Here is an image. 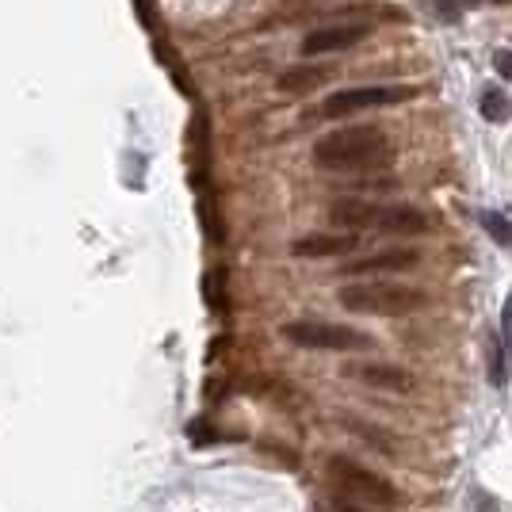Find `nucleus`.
<instances>
[{"label":"nucleus","instance_id":"nucleus-1","mask_svg":"<svg viewBox=\"0 0 512 512\" xmlns=\"http://www.w3.org/2000/svg\"><path fill=\"white\" fill-rule=\"evenodd\" d=\"M394 161L390 134L379 127H341L314 142V165L325 172H379Z\"/></svg>","mask_w":512,"mask_h":512},{"label":"nucleus","instance_id":"nucleus-2","mask_svg":"<svg viewBox=\"0 0 512 512\" xmlns=\"http://www.w3.org/2000/svg\"><path fill=\"white\" fill-rule=\"evenodd\" d=\"M329 222L341 230H375V234H428V214L409 203H371V199H337Z\"/></svg>","mask_w":512,"mask_h":512},{"label":"nucleus","instance_id":"nucleus-3","mask_svg":"<svg viewBox=\"0 0 512 512\" xmlns=\"http://www.w3.org/2000/svg\"><path fill=\"white\" fill-rule=\"evenodd\" d=\"M337 302L352 314H379V318H406L425 310V291L421 287H402V283H383V279H360L337 291Z\"/></svg>","mask_w":512,"mask_h":512},{"label":"nucleus","instance_id":"nucleus-4","mask_svg":"<svg viewBox=\"0 0 512 512\" xmlns=\"http://www.w3.org/2000/svg\"><path fill=\"white\" fill-rule=\"evenodd\" d=\"M329 482H333V490L341 493V497L375 505V509L398 501V490H394V482H390L386 474L367 470L363 463L348 459V455H333V459H329Z\"/></svg>","mask_w":512,"mask_h":512},{"label":"nucleus","instance_id":"nucleus-5","mask_svg":"<svg viewBox=\"0 0 512 512\" xmlns=\"http://www.w3.org/2000/svg\"><path fill=\"white\" fill-rule=\"evenodd\" d=\"M279 333L291 344H299V348H310V352H363V348L375 344L363 329L333 325V321H318V318L287 321Z\"/></svg>","mask_w":512,"mask_h":512},{"label":"nucleus","instance_id":"nucleus-6","mask_svg":"<svg viewBox=\"0 0 512 512\" xmlns=\"http://www.w3.org/2000/svg\"><path fill=\"white\" fill-rule=\"evenodd\" d=\"M417 88L413 85H363V88H344V92H329L321 100L318 115L321 119H344V115H356V111H371V107H390L413 100Z\"/></svg>","mask_w":512,"mask_h":512},{"label":"nucleus","instance_id":"nucleus-7","mask_svg":"<svg viewBox=\"0 0 512 512\" xmlns=\"http://www.w3.org/2000/svg\"><path fill=\"white\" fill-rule=\"evenodd\" d=\"M371 35L367 23H341V27H321V31H310L302 39V54L306 58H318V54H337V50H348V46L363 43Z\"/></svg>","mask_w":512,"mask_h":512},{"label":"nucleus","instance_id":"nucleus-8","mask_svg":"<svg viewBox=\"0 0 512 512\" xmlns=\"http://www.w3.org/2000/svg\"><path fill=\"white\" fill-rule=\"evenodd\" d=\"M417 260L421 253H413V249H386V253H371V256H360V260H348L341 268V276H394V272H409V268H417Z\"/></svg>","mask_w":512,"mask_h":512},{"label":"nucleus","instance_id":"nucleus-9","mask_svg":"<svg viewBox=\"0 0 512 512\" xmlns=\"http://www.w3.org/2000/svg\"><path fill=\"white\" fill-rule=\"evenodd\" d=\"M344 375L363 386H375V390H390V394L413 390V375L394 363H352V367H344Z\"/></svg>","mask_w":512,"mask_h":512},{"label":"nucleus","instance_id":"nucleus-10","mask_svg":"<svg viewBox=\"0 0 512 512\" xmlns=\"http://www.w3.org/2000/svg\"><path fill=\"white\" fill-rule=\"evenodd\" d=\"M360 245V234L356 230H341V234H310L299 237L291 245V253L302 256V260H321V256H344Z\"/></svg>","mask_w":512,"mask_h":512},{"label":"nucleus","instance_id":"nucleus-11","mask_svg":"<svg viewBox=\"0 0 512 512\" xmlns=\"http://www.w3.org/2000/svg\"><path fill=\"white\" fill-rule=\"evenodd\" d=\"M329 81V69H321V65H295V69H287V73H279V92H314L318 85Z\"/></svg>","mask_w":512,"mask_h":512},{"label":"nucleus","instance_id":"nucleus-12","mask_svg":"<svg viewBox=\"0 0 512 512\" xmlns=\"http://www.w3.org/2000/svg\"><path fill=\"white\" fill-rule=\"evenodd\" d=\"M478 111H482V119H486V123H509V119H512L509 92H501V88H486V92H482V104H478Z\"/></svg>","mask_w":512,"mask_h":512},{"label":"nucleus","instance_id":"nucleus-13","mask_svg":"<svg viewBox=\"0 0 512 512\" xmlns=\"http://www.w3.org/2000/svg\"><path fill=\"white\" fill-rule=\"evenodd\" d=\"M482 226H486V234H490L497 245L512 249V222L509 218H501V214H493V211H482Z\"/></svg>","mask_w":512,"mask_h":512},{"label":"nucleus","instance_id":"nucleus-14","mask_svg":"<svg viewBox=\"0 0 512 512\" xmlns=\"http://www.w3.org/2000/svg\"><path fill=\"white\" fill-rule=\"evenodd\" d=\"M490 383L505 386V360H501V341H490Z\"/></svg>","mask_w":512,"mask_h":512},{"label":"nucleus","instance_id":"nucleus-15","mask_svg":"<svg viewBox=\"0 0 512 512\" xmlns=\"http://www.w3.org/2000/svg\"><path fill=\"white\" fill-rule=\"evenodd\" d=\"M501 344L509 348V356H512V295L505 299V306H501Z\"/></svg>","mask_w":512,"mask_h":512},{"label":"nucleus","instance_id":"nucleus-16","mask_svg":"<svg viewBox=\"0 0 512 512\" xmlns=\"http://www.w3.org/2000/svg\"><path fill=\"white\" fill-rule=\"evenodd\" d=\"M493 69H497L505 81H512V50H501V54L493 58Z\"/></svg>","mask_w":512,"mask_h":512},{"label":"nucleus","instance_id":"nucleus-17","mask_svg":"<svg viewBox=\"0 0 512 512\" xmlns=\"http://www.w3.org/2000/svg\"><path fill=\"white\" fill-rule=\"evenodd\" d=\"M341 512H367V509H341ZM371 512H379V509H371Z\"/></svg>","mask_w":512,"mask_h":512}]
</instances>
